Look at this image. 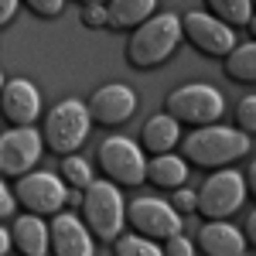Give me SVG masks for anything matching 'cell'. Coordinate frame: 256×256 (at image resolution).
I'll list each match as a JSON object with an SVG mask.
<instances>
[{
  "label": "cell",
  "instance_id": "cell-1",
  "mask_svg": "<svg viewBox=\"0 0 256 256\" xmlns=\"http://www.w3.org/2000/svg\"><path fill=\"white\" fill-rule=\"evenodd\" d=\"M181 41V20L174 14H158L134 28V38L126 44V58L134 68H154L168 58Z\"/></svg>",
  "mask_w": 256,
  "mask_h": 256
},
{
  "label": "cell",
  "instance_id": "cell-2",
  "mask_svg": "<svg viewBox=\"0 0 256 256\" xmlns=\"http://www.w3.org/2000/svg\"><path fill=\"white\" fill-rule=\"evenodd\" d=\"M250 150V137L242 130H226V126H198L195 134L184 137V158L198 168H226L239 160Z\"/></svg>",
  "mask_w": 256,
  "mask_h": 256
},
{
  "label": "cell",
  "instance_id": "cell-3",
  "mask_svg": "<svg viewBox=\"0 0 256 256\" xmlns=\"http://www.w3.org/2000/svg\"><path fill=\"white\" fill-rule=\"evenodd\" d=\"M123 195L113 181H89L82 188V216L99 242H113L123 229Z\"/></svg>",
  "mask_w": 256,
  "mask_h": 256
},
{
  "label": "cell",
  "instance_id": "cell-4",
  "mask_svg": "<svg viewBox=\"0 0 256 256\" xmlns=\"http://www.w3.org/2000/svg\"><path fill=\"white\" fill-rule=\"evenodd\" d=\"M89 123H92V116H89L86 102H79V99H62L58 106L48 113V120H44L41 140L55 154H72L82 140H86Z\"/></svg>",
  "mask_w": 256,
  "mask_h": 256
},
{
  "label": "cell",
  "instance_id": "cell-5",
  "mask_svg": "<svg viewBox=\"0 0 256 256\" xmlns=\"http://www.w3.org/2000/svg\"><path fill=\"white\" fill-rule=\"evenodd\" d=\"M226 102L212 86L205 82H192V86H181L168 96V116L181 120V123H192V126H205L212 120L222 116Z\"/></svg>",
  "mask_w": 256,
  "mask_h": 256
},
{
  "label": "cell",
  "instance_id": "cell-6",
  "mask_svg": "<svg viewBox=\"0 0 256 256\" xmlns=\"http://www.w3.org/2000/svg\"><path fill=\"white\" fill-rule=\"evenodd\" d=\"M242 198H246V181L229 168L202 184V192L195 195V212H202L205 218H226L242 205Z\"/></svg>",
  "mask_w": 256,
  "mask_h": 256
},
{
  "label": "cell",
  "instance_id": "cell-7",
  "mask_svg": "<svg viewBox=\"0 0 256 256\" xmlns=\"http://www.w3.org/2000/svg\"><path fill=\"white\" fill-rule=\"evenodd\" d=\"M99 168H102V174H110V181H120L123 188H137L144 181L147 160H144V150L134 140L110 137L99 147Z\"/></svg>",
  "mask_w": 256,
  "mask_h": 256
},
{
  "label": "cell",
  "instance_id": "cell-8",
  "mask_svg": "<svg viewBox=\"0 0 256 256\" xmlns=\"http://www.w3.org/2000/svg\"><path fill=\"white\" fill-rule=\"evenodd\" d=\"M14 198L34 216H55L65 205V181L44 171H24L14 184Z\"/></svg>",
  "mask_w": 256,
  "mask_h": 256
},
{
  "label": "cell",
  "instance_id": "cell-9",
  "mask_svg": "<svg viewBox=\"0 0 256 256\" xmlns=\"http://www.w3.org/2000/svg\"><path fill=\"white\" fill-rule=\"evenodd\" d=\"M123 218L147 239H168L174 232H181V216L160 198H134L123 208Z\"/></svg>",
  "mask_w": 256,
  "mask_h": 256
},
{
  "label": "cell",
  "instance_id": "cell-10",
  "mask_svg": "<svg viewBox=\"0 0 256 256\" xmlns=\"http://www.w3.org/2000/svg\"><path fill=\"white\" fill-rule=\"evenodd\" d=\"M181 38H188L202 55H212V58H222V55H229L236 48L232 28L226 20L202 14V10H195V14H188L181 20Z\"/></svg>",
  "mask_w": 256,
  "mask_h": 256
},
{
  "label": "cell",
  "instance_id": "cell-11",
  "mask_svg": "<svg viewBox=\"0 0 256 256\" xmlns=\"http://www.w3.org/2000/svg\"><path fill=\"white\" fill-rule=\"evenodd\" d=\"M41 150H44V140L38 137V130H31V126L7 130L0 137V171L4 174H24L38 164Z\"/></svg>",
  "mask_w": 256,
  "mask_h": 256
},
{
  "label": "cell",
  "instance_id": "cell-12",
  "mask_svg": "<svg viewBox=\"0 0 256 256\" xmlns=\"http://www.w3.org/2000/svg\"><path fill=\"white\" fill-rule=\"evenodd\" d=\"M89 116L102 123V126H116L123 120L134 116V110H137V99L130 92V86H123V82H110V86H102L92 92L89 99Z\"/></svg>",
  "mask_w": 256,
  "mask_h": 256
},
{
  "label": "cell",
  "instance_id": "cell-13",
  "mask_svg": "<svg viewBox=\"0 0 256 256\" xmlns=\"http://www.w3.org/2000/svg\"><path fill=\"white\" fill-rule=\"evenodd\" d=\"M0 110L4 116L14 120L18 126H31L41 113V96L28 79H10L7 86H0Z\"/></svg>",
  "mask_w": 256,
  "mask_h": 256
},
{
  "label": "cell",
  "instance_id": "cell-14",
  "mask_svg": "<svg viewBox=\"0 0 256 256\" xmlns=\"http://www.w3.org/2000/svg\"><path fill=\"white\" fill-rule=\"evenodd\" d=\"M48 246L58 256H89L92 253V236L76 216L55 212V222L48 226Z\"/></svg>",
  "mask_w": 256,
  "mask_h": 256
},
{
  "label": "cell",
  "instance_id": "cell-15",
  "mask_svg": "<svg viewBox=\"0 0 256 256\" xmlns=\"http://www.w3.org/2000/svg\"><path fill=\"white\" fill-rule=\"evenodd\" d=\"M198 246L208 256H239L246 250V239L239 236V229H232L229 222L212 218L208 226L198 229Z\"/></svg>",
  "mask_w": 256,
  "mask_h": 256
},
{
  "label": "cell",
  "instance_id": "cell-16",
  "mask_svg": "<svg viewBox=\"0 0 256 256\" xmlns=\"http://www.w3.org/2000/svg\"><path fill=\"white\" fill-rule=\"evenodd\" d=\"M10 242H14L24 256H44V250H48V226L41 222V216L28 212V216L14 218Z\"/></svg>",
  "mask_w": 256,
  "mask_h": 256
},
{
  "label": "cell",
  "instance_id": "cell-17",
  "mask_svg": "<svg viewBox=\"0 0 256 256\" xmlns=\"http://www.w3.org/2000/svg\"><path fill=\"white\" fill-rule=\"evenodd\" d=\"M178 137H181V130H178V120L168 116V113H158V116L147 120V126H144V134H140V140H144V147L150 150V154H168L171 147L178 144Z\"/></svg>",
  "mask_w": 256,
  "mask_h": 256
},
{
  "label": "cell",
  "instance_id": "cell-18",
  "mask_svg": "<svg viewBox=\"0 0 256 256\" xmlns=\"http://www.w3.org/2000/svg\"><path fill=\"white\" fill-rule=\"evenodd\" d=\"M158 7V0H110L106 7V24L126 31V28H137L140 20L150 18V10Z\"/></svg>",
  "mask_w": 256,
  "mask_h": 256
},
{
  "label": "cell",
  "instance_id": "cell-19",
  "mask_svg": "<svg viewBox=\"0 0 256 256\" xmlns=\"http://www.w3.org/2000/svg\"><path fill=\"white\" fill-rule=\"evenodd\" d=\"M144 178L150 184H158V188H178L188 178V164L181 158H174V154H158V158L144 168Z\"/></svg>",
  "mask_w": 256,
  "mask_h": 256
},
{
  "label": "cell",
  "instance_id": "cell-20",
  "mask_svg": "<svg viewBox=\"0 0 256 256\" xmlns=\"http://www.w3.org/2000/svg\"><path fill=\"white\" fill-rule=\"evenodd\" d=\"M226 76L232 82H253L256 79V44H242V48H232L229 52Z\"/></svg>",
  "mask_w": 256,
  "mask_h": 256
},
{
  "label": "cell",
  "instance_id": "cell-21",
  "mask_svg": "<svg viewBox=\"0 0 256 256\" xmlns=\"http://www.w3.org/2000/svg\"><path fill=\"white\" fill-rule=\"evenodd\" d=\"M208 10H216L218 20H226L229 28L250 24V0H205Z\"/></svg>",
  "mask_w": 256,
  "mask_h": 256
},
{
  "label": "cell",
  "instance_id": "cell-22",
  "mask_svg": "<svg viewBox=\"0 0 256 256\" xmlns=\"http://www.w3.org/2000/svg\"><path fill=\"white\" fill-rule=\"evenodd\" d=\"M116 253L120 256H158L160 246L147 236H116Z\"/></svg>",
  "mask_w": 256,
  "mask_h": 256
},
{
  "label": "cell",
  "instance_id": "cell-23",
  "mask_svg": "<svg viewBox=\"0 0 256 256\" xmlns=\"http://www.w3.org/2000/svg\"><path fill=\"white\" fill-rule=\"evenodd\" d=\"M62 174H65V184L72 188H86L92 181V171L82 158H72V154H62Z\"/></svg>",
  "mask_w": 256,
  "mask_h": 256
},
{
  "label": "cell",
  "instance_id": "cell-24",
  "mask_svg": "<svg viewBox=\"0 0 256 256\" xmlns=\"http://www.w3.org/2000/svg\"><path fill=\"white\" fill-rule=\"evenodd\" d=\"M236 116H239V130H242V134H253L256 130V96H246L239 102Z\"/></svg>",
  "mask_w": 256,
  "mask_h": 256
},
{
  "label": "cell",
  "instance_id": "cell-25",
  "mask_svg": "<svg viewBox=\"0 0 256 256\" xmlns=\"http://www.w3.org/2000/svg\"><path fill=\"white\" fill-rule=\"evenodd\" d=\"M82 24L86 28H102L106 24V7L102 4H82Z\"/></svg>",
  "mask_w": 256,
  "mask_h": 256
},
{
  "label": "cell",
  "instance_id": "cell-26",
  "mask_svg": "<svg viewBox=\"0 0 256 256\" xmlns=\"http://www.w3.org/2000/svg\"><path fill=\"white\" fill-rule=\"evenodd\" d=\"M164 253H168V256H192V253H195V246L181 236V232H174V236H168V242H164Z\"/></svg>",
  "mask_w": 256,
  "mask_h": 256
},
{
  "label": "cell",
  "instance_id": "cell-27",
  "mask_svg": "<svg viewBox=\"0 0 256 256\" xmlns=\"http://www.w3.org/2000/svg\"><path fill=\"white\" fill-rule=\"evenodd\" d=\"M174 208L178 216H188V212H195V192H188V188H181L178 184V192H174Z\"/></svg>",
  "mask_w": 256,
  "mask_h": 256
},
{
  "label": "cell",
  "instance_id": "cell-28",
  "mask_svg": "<svg viewBox=\"0 0 256 256\" xmlns=\"http://www.w3.org/2000/svg\"><path fill=\"white\" fill-rule=\"evenodd\" d=\"M34 14H41V18H55V14H62V4L65 0H24Z\"/></svg>",
  "mask_w": 256,
  "mask_h": 256
},
{
  "label": "cell",
  "instance_id": "cell-29",
  "mask_svg": "<svg viewBox=\"0 0 256 256\" xmlns=\"http://www.w3.org/2000/svg\"><path fill=\"white\" fill-rule=\"evenodd\" d=\"M18 14V0H0V28L10 24V18Z\"/></svg>",
  "mask_w": 256,
  "mask_h": 256
},
{
  "label": "cell",
  "instance_id": "cell-30",
  "mask_svg": "<svg viewBox=\"0 0 256 256\" xmlns=\"http://www.w3.org/2000/svg\"><path fill=\"white\" fill-rule=\"evenodd\" d=\"M18 202H10V192L4 188V181H0V218H7L10 216V208H14Z\"/></svg>",
  "mask_w": 256,
  "mask_h": 256
},
{
  "label": "cell",
  "instance_id": "cell-31",
  "mask_svg": "<svg viewBox=\"0 0 256 256\" xmlns=\"http://www.w3.org/2000/svg\"><path fill=\"white\" fill-rule=\"evenodd\" d=\"M246 236H250V242H256V212L246 218Z\"/></svg>",
  "mask_w": 256,
  "mask_h": 256
},
{
  "label": "cell",
  "instance_id": "cell-32",
  "mask_svg": "<svg viewBox=\"0 0 256 256\" xmlns=\"http://www.w3.org/2000/svg\"><path fill=\"white\" fill-rule=\"evenodd\" d=\"M65 202H68V205H82V188H72V192L65 195Z\"/></svg>",
  "mask_w": 256,
  "mask_h": 256
},
{
  "label": "cell",
  "instance_id": "cell-33",
  "mask_svg": "<svg viewBox=\"0 0 256 256\" xmlns=\"http://www.w3.org/2000/svg\"><path fill=\"white\" fill-rule=\"evenodd\" d=\"M7 250H10V232L0 229V253H7Z\"/></svg>",
  "mask_w": 256,
  "mask_h": 256
},
{
  "label": "cell",
  "instance_id": "cell-34",
  "mask_svg": "<svg viewBox=\"0 0 256 256\" xmlns=\"http://www.w3.org/2000/svg\"><path fill=\"white\" fill-rule=\"evenodd\" d=\"M79 4H99V0H79Z\"/></svg>",
  "mask_w": 256,
  "mask_h": 256
},
{
  "label": "cell",
  "instance_id": "cell-35",
  "mask_svg": "<svg viewBox=\"0 0 256 256\" xmlns=\"http://www.w3.org/2000/svg\"><path fill=\"white\" fill-rule=\"evenodd\" d=\"M0 86H4V76H0Z\"/></svg>",
  "mask_w": 256,
  "mask_h": 256
}]
</instances>
